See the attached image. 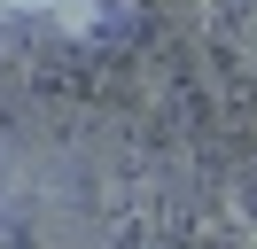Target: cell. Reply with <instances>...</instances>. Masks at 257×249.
I'll return each instance as SVG.
<instances>
[]
</instances>
